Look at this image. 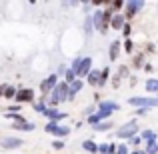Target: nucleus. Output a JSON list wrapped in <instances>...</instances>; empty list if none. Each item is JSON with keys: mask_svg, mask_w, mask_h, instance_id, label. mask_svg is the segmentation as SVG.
Wrapping results in <instances>:
<instances>
[{"mask_svg": "<svg viewBox=\"0 0 158 154\" xmlns=\"http://www.w3.org/2000/svg\"><path fill=\"white\" fill-rule=\"evenodd\" d=\"M68 92H70V84L68 82H60V84L54 88V92L46 98V102L50 104V108H56V104L64 102L66 98H68Z\"/></svg>", "mask_w": 158, "mask_h": 154, "instance_id": "1", "label": "nucleus"}, {"mask_svg": "<svg viewBox=\"0 0 158 154\" xmlns=\"http://www.w3.org/2000/svg\"><path fill=\"white\" fill-rule=\"evenodd\" d=\"M128 104H132L136 108H156L158 96H134V98H128Z\"/></svg>", "mask_w": 158, "mask_h": 154, "instance_id": "2", "label": "nucleus"}, {"mask_svg": "<svg viewBox=\"0 0 158 154\" xmlns=\"http://www.w3.org/2000/svg\"><path fill=\"white\" fill-rule=\"evenodd\" d=\"M58 84H60V82H58V76H56V74H50L48 78H44V80L40 82V92H42V96L48 98V94H52L54 88H56Z\"/></svg>", "mask_w": 158, "mask_h": 154, "instance_id": "3", "label": "nucleus"}, {"mask_svg": "<svg viewBox=\"0 0 158 154\" xmlns=\"http://www.w3.org/2000/svg\"><path fill=\"white\" fill-rule=\"evenodd\" d=\"M136 132H138V124L136 122H128V124H124V126H120L118 130H116V136L118 138H134L136 136Z\"/></svg>", "mask_w": 158, "mask_h": 154, "instance_id": "4", "label": "nucleus"}, {"mask_svg": "<svg viewBox=\"0 0 158 154\" xmlns=\"http://www.w3.org/2000/svg\"><path fill=\"white\" fill-rule=\"evenodd\" d=\"M124 8H126V14L124 16H126V18H134V16L144 8V2L142 0H130V2H126Z\"/></svg>", "mask_w": 158, "mask_h": 154, "instance_id": "5", "label": "nucleus"}, {"mask_svg": "<svg viewBox=\"0 0 158 154\" xmlns=\"http://www.w3.org/2000/svg\"><path fill=\"white\" fill-rule=\"evenodd\" d=\"M20 146H22V140L16 138V136H6V138L0 140V148H4V150H16Z\"/></svg>", "mask_w": 158, "mask_h": 154, "instance_id": "6", "label": "nucleus"}, {"mask_svg": "<svg viewBox=\"0 0 158 154\" xmlns=\"http://www.w3.org/2000/svg\"><path fill=\"white\" fill-rule=\"evenodd\" d=\"M14 100L18 102V104H22V102H32V104H34V90H30V88H20Z\"/></svg>", "mask_w": 158, "mask_h": 154, "instance_id": "7", "label": "nucleus"}, {"mask_svg": "<svg viewBox=\"0 0 158 154\" xmlns=\"http://www.w3.org/2000/svg\"><path fill=\"white\" fill-rule=\"evenodd\" d=\"M92 58H90V56H84V58H82V68H80V72H78V78H80V80H82V78H88V74L90 72H92Z\"/></svg>", "mask_w": 158, "mask_h": 154, "instance_id": "8", "label": "nucleus"}, {"mask_svg": "<svg viewBox=\"0 0 158 154\" xmlns=\"http://www.w3.org/2000/svg\"><path fill=\"white\" fill-rule=\"evenodd\" d=\"M44 116H46L50 122H58V120L66 118L64 112H58V108H50V106H48V110H46V112H44Z\"/></svg>", "mask_w": 158, "mask_h": 154, "instance_id": "9", "label": "nucleus"}, {"mask_svg": "<svg viewBox=\"0 0 158 154\" xmlns=\"http://www.w3.org/2000/svg\"><path fill=\"white\" fill-rule=\"evenodd\" d=\"M98 110H108V112H116L120 110V104L114 102V100H102L98 104Z\"/></svg>", "mask_w": 158, "mask_h": 154, "instance_id": "10", "label": "nucleus"}, {"mask_svg": "<svg viewBox=\"0 0 158 154\" xmlns=\"http://www.w3.org/2000/svg\"><path fill=\"white\" fill-rule=\"evenodd\" d=\"M82 86H84V82L80 80V78H78V80H74L72 84H70V92H68V100H72L74 96H76L78 92H80L82 90Z\"/></svg>", "mask_w": 158, "mask_h": 154, "instance_id": "11", "label": "nucleus"}, {"mask_svg": "<svg viewBox=\"0 0 158 154\" xmlns=\"http://www.w3.org/2000/svg\"><path fill=\"white\" fill-rule=\"evenodd\" d=\"M118 54H120V42H118V40H114V42L110 44V48H108V58L114 62L116 58H118Z\"/></svg>", "mask_w": 158, "mask_h": 154, "instance_id": "12", "label": "nucleus"}, {"mask_svg": "<svg viewBox=\"0 0 158 154\" xmlns=\"http://www.w3.org/2000/svg\"><path fill=\"white\" fill-rule=\"evenodd\" d=\"M12 128H14V130H20V132H30V130H34V124L24 120V122H14Z\"/></svg>", "mask_w": 158, "mask_h": 154, "instance_id": "13", "label": "nucleus"}, {"mask_svg": "<svg viewBox=\"0 0 158 154\" xmlns=\"http://www.w3.org/2000/svg\"><path fill=\"white\" fill-rule=\"evenodd\" d=\"M102 20H104V10H96L92 14V22L96 30H102Z\"/></svg>", "mask_w": 158, "mask_h": 154, "instance_id": "14", "label": "nucleus"}, {"mask_svg": "<svg viewBox=\"0 0 158 154\" xmlns=\"http://www.w3.org/2000/svg\"><path fill=\"white\" fill-rule=\"evenodd\" d=\"M114 30H122L124 26H126V22H124V16L122 14H114V18H112V24H110Z\"/></svg>", "mask_w": 158, "mask_h": 154, "instance_id": "15", "label": "nucleus"}, {"mask_svg": "<svg viewBox=\"0 0 158 154\" xmlns=\"http://www.w3.org/2000/svg\"><path fill=\"white\" fill-rule=\"evenodd\" d=\"M82 148L90 154H98V144L94 142V140H84V142H82Z\"/></svg>", "mask_w": 158, "mask_h": 154, "instance_id": "16", "label": "nucleus"}, {"mask_svg": "<svg viewBox=\"0 0 158 154\" xmlns=\"http://www.w3.org/2000/svg\"><path fill=\"white\" fill-rule=\"evenodd\" d=\"M100 74H102V70H92V72L88 74V84L98 86L100 84Z\"/></svg>", "mask_w": 158, "mask_h": 154, "instance_id": "17", "label": "nucleus"}, {"mask_svg": "<svg viewBox=\"0 0 158 154\" xmlns=\"http://www.w3.org/2000/svg\"><path fill=\"white\" fill-rule=\"evenodd\" d=\"M144 86H146V92H150V94L158 92V78H148Z\"/></svg>", "mask_w": 158, "mask_h": 154, "instance_id": "18", "label": "nucleus"}, {"mask_svg": "<svg viewBox=\"0 0 158 154\" xmlns=\"http://www.w3.org/2000/svg\"><path fill=\"white\" fill-rule=\"evenodd\" d=\"M92 30H94V22H92V14H88L84 18V34L86 36H90L92 34Z\"/></svg>", "mask_w": 158, "mask_h": 154, "instance_id": "19", "label": "nucleus"}, {"mask_svg": "<svg viewBox=\"0 0 158 154\" xmlns=\"http://www.w3.org/2000/svg\"><path fill=\"white\" fill-rule=\"evenodd\" d=\"M108 78H110V68H102V74H100V84H98V88H102V86L108 82Z\"/></svg>", "mask_w": 158, "mask_h": 154, "instance_id": "20", "label": "nucleus"}, {"mask_svg": "<svg viewBox=\"0 0 158 154\" xmlns=\"http://www.w3.org/2000/svg\"><path fill=\"white\" fill-rule=\"evenodd\" d=\"M146 154H158V142L156 140L146 142Z\"/></svg>", "mask_w": 158, "mask_h": 154, "instance_id": "21", "label": "nucleus"}, {"mask_svg": "<svg viewBox=\"0 0 158 154\" xmlns=\"http://www.w3.org/2000/svg\"><path fill=\"white\" fill-rule=\"evenodd\" d=\"M92 128H94L96 132H108V130L112 128V124L106 120V122H100V124H96V126H92Z\"/></svg>", "mask_w": 158, "mask_h": 154, "instance_id": "22", "label": "nucleus"}, {"mask_svg": "<svg viewBox=\"0 0 158 154\" xmlns=\"http://www.w3.org/2000/svg\"><path fill=\"white\" fill-rule=\"evenodd\" d=\"M32 106H34V110H36V112H42V114L48 110V106H46V100H38V102H34V104H32Z\"/></svg>", "mask_w": 158, "mask_h": 154, "instance_id": "23", "label": "nucleus"}, {"mask_svg": "<svg viewBox=\"0 0 158 154\" xmlns=\"http://www.w3.org/2000/svg\"><path fill=\"white\" fill-rule=\"evenodd\" d=\"M58 126H60L58 122H48L46 126H44V130H46L48 134H54V136H56V130H58Z\"/></svg>", "mask_w": 158, "mask_h": 154, "instance_id": "24", "label": "nucleus"}, {"mask_svg": "<svg viewBox=\"0 0 158 154\" xmlns=\"http://www.w3.org/2000/svg\"><path fill=\"white\" fill-rule=\"evenodd\" d=\"M16 94H18V90H16L14 86L8 84L6 86V92H4V98H16Z\"/></svg>", "mask_w": 158, "mask_h": 154, "instance_id": "25", "label": "nucleus"}, {"mask_svg": "<svg viewBox=\"0 0 158 154\" xmlns=\"http://www.w3.org/2000/svg\"><path fill=\"white\" fill-rule=\"evenodd\" d=\"M142 138L146 140V142H150V140H156V132H154V130H142Z\"/></svg>", "mask_w": 158, "mask_h": 154, "instance_id": "26", "label": "nucleus"}, {"mask_svg": "<svg viewBox=\"0 0 158 154\" xmlns=\"http://www.w3.org/2000/svg\"><path fill=\"white\" fill-rule=\"evenodd\" d=\"M108 6H110V10H120L122 6H126V4L122 2V0H114V2H106Z\"/></svg>", "mask_w": 158, "mask_h": 154, "instance_id": "27", "label": "nucleus"}, {"mask_svg": "<svg viewBox=\"0 0 158 154\" xmlns=\"http://www.w3.org/2000/svg\"><path fill=\"white\" fill-rule=\"evenodd\" d=\"M70 68H72L74 70V72H80V68H82V58H74V60H72V66H70Z\"/></svg>", "mask_w": 158, "mask_h": 154, "instance_id": "28", "label": "nucleus"}, {"mask_svg": "<svg viewBox=\"0 0 158 154\" xmlns=\"http://www.w3.org/2000/svg\"><path fill=\"white\" fill-rule=\"evenodd\" d=\"M144 54H138V56L134 58V68H144Z\"/></svg>", "mask_w": 158, "mask_h": 154, "instance_id": "29", "label": "nucleus"}, {"mask_svg": "<svg viewBox=\"0 0 158 154\" xmlns=\"http://www.w3.org/2000/svg\"><path fill=\"white\" fill-rule=\"evenodd\" d=\"M132 50H134V42H132L130 38H128V40H124V52H126V54H130Z\"/></svg>", "mask_w": 158, "mask_h": 154, "instance_id": "30", "label": "nucleus"}, {"mask_svg": "<svg viewBox=\"0 0 158 154\" xmlns=\"http://www.w3.org/2000/svg\"><path fill=\"white\" fill-rule=\"evenodd\" d=\"M68 134H70V128L68 126H58L56 136H68Z\"/></svg>", "mask_w": 158, "mask_h": 154, "instance_id": "31", "label": "nucleus"}, {"mask_svg": "<svg viewBox=\"0 0 158 154\" xmlns=\"http://www.w3.org/2000/svg\"><path fill=\"white\" fill-rule=\"evenodd\" d=\"M98 154H110V144H98Z\"/></svg>", "mask_w": 158, "mask_h": 154, "instance_id": "32", "label": "nucleus"}, {"mask_svg": "<svg viewBox=\"0 0 158 154\" xmlns=\"http://www.w3.org/2000/svg\"><path fill=\"white\" fill-rule=\"evenodd\" d=\"M122 34H124V38H130V34H132V26H130V24H126V26H124L122 28Z\"/></svg>", "mask_w": 158, "mask_h": 154, "instance_id": "33", "label": "nucleus"}, {"mask_svg": "<svg viewBox=\"0 0 158 154\" xmlns=\"http://www.w3.org/2000/svg\"><path fill=\"white\" fill-rule=\"evenodd\" d=\"M52 148H54V150H62V148H64V142H60V140H54V142H52Z\"/></svg>", "mask_w": 158, "mask_h": 154, "instance_id": "34", "label": "nucleus"}, {"mask_svg": "<svg viewBox=\"0 0 158 154\" xmlns=\"http://www.w3.org/2000/svg\"><path fill=\"white\" fill-rule=\"evenodd\" d=\"M6 110H8V112H10V114H20V112H18V110H20V104H14V106H10V108H6Z\"/></svg>", "mask_w": 158, "mask_h": 154, "instance_id": "35", "label": "nucleus"}, {"mask_svg": "<svg viewBox=\"0 0 158 154\" xmlns=\"http://www.w3.org/2000/svg\"><path fill=\"white\" fill-rule=\"evenodd\" d=\"M116 154H128V146H126V144H120L118 150H116Z\"/></svg>", "mask_w": 158, "mask_h": 154, "instance_id": "36", "label": "nucleus"}, {"mask_svg": "<svg viewBox=\"0 0 158 154\" xmlns=\"http://www.w3.org/2000/svg\"><path fill=\"white\" fill-rule=\"evenodd\" d=\"M128 142H130L132 146H138V144L142 142V140H140V136H134V138H130V140H128Z\"/></svg>", "mask_w": 158, "mask_h": 154, "instance_id": "37", "label": "nucleus"}, {"mask_svg": "<svg viewBox=\"0 0 158 154\" xmlns=\"http://www.w3.org/2000/svg\"><path fill=\"white\" fill-rule=\"evenodd\" d=\"M126 74H128V68H126V66H120V68H118V76L122 78V76H126Z\"/></svg>", "mask_w": 158, "mask_h": 154, "instance_id": "38", "label": "nucleus"}, {"mask_svg": "<svg viewBox=\"0 0 158 154\" xmlns=\"http://www.w3.org/2000/svg\"><path fill=\"white\" fill-rule=\"evenodd\" d=\"M112 86H114V88H118V86H120V76H118V74L112 78Z\"/></svg>", "mask_w": 158, "mask_h": 154, "instance_id": "39", "label": "nucleus"}, {"mask_svg": "<svg viewBox=\"0 0 158 154\" xmlns=\"http://www.w3.org/2000/svg\"><path fill=\"white\" fill-rule=\"evenodd\" d=\"M136 114H138V116H144V114H146V108H138V110H136Z\"/></svg>", "mask_w": 158, "mask_h": 154, "instance_id": "40", "label": "nucleus"}, {"mask_svg": "<svg viewBox=\"0 0 158 154\" xmlns=\"http://www.w3.org/2000/svg\"><path fill=\"white\" fill-rule=\"evenodd\" d=\"M6 86H8V84H0V96H4V92H6Z\"/></svg>", "mask_w": 158, "mask_h": 154, "instance_id": "41", "label": "nucleus"}, {"mask_svg": "<svg viewBox=\"0 0 158 154\" xmlns=\"http://www.w3.org/2000/svg\"><path fill=\"white\" fill-rule=\"evenodd\" d=\"M132 154H146V150H134Z\"/></svg>", "mask_w": 158, "mask_h": 154, "instance_id": "42", "label": "nucleus"}]
</instances>
